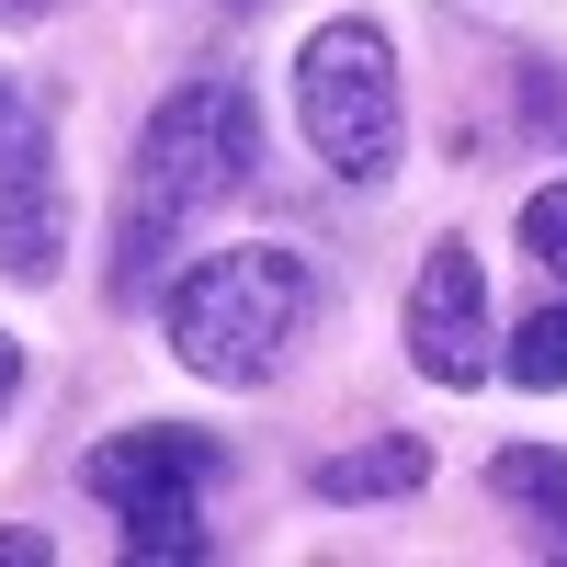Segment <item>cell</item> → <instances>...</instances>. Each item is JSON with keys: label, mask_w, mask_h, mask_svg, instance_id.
<instances>
[{"label": "cell", "mask_w": 567, "mask_h": 567, "mask_svg": "<svg viewBox=\"0 0 567 567\" xmlns=\"http://www.w3.org/2000/svg\"><path fill=\"white\" fill-rule=\"evenodd\" d=\"M250 171H261L250 80L194 69L182 91H159V114L136 125V159H125V205H114V296H148L171 272V250H182V227L239 205Z\"/></svg>", "instance_id": "6da1fadb"}, {"label": "cell", "mask_w": 567, "mask_h": 567, "mask_svg": "<svg viewBox=\"0 0 567 567\" xmlns=\"http://www.w3.org/2000/svg\"><path fill=\"white\" fill-rule=\"evenodd\" d=\"M318 307V272L307 250H284V239H239V250H205L194 272L171 284V363L182 374H205V386H261V374L296 352V329Z\"/></svg>", "instance_id": "7a4b0ae2"}, {"label": "cell", "mask_w": 567, "mask_h": 567, "mask_svg": "<svg viewBox=\"0 0 567 567\" xmlns=\"http://www.w3.org/2000/svg\"><path fill=\"white\" fill-rule=\"evenodd\" d=\"M296 125H307V148L341 171V182H386L398 148H409V103H398V45L386 23H318L296 45Z\"/></svg>", "instance_id": "3957f363"}, {"label": "cell", "mask_w": 567, "mask_h": 567, "mask_svg": "<svg viewBox=\"0 0 567 567\" xmlns=\"http://www.w3.org/2000/svg\"><path fill=\"white\" fill-rule=\"evenodd\" d=\"M91 499L125 523V556L159 567V556H205V523H194V488L216 477V432H171V420H136V432L91 443L80 454Z\"/></svg>", "instance_id": "277c9868"}, {"label": "cell", "mask_w": 567, "mask_h": 567, "mask_svg": "<svg viewBox=\"0 0 567 567\" xmlns=\"http://www.w3.org/2000/svg\"><path fill=\"white\" fill-rule=\"evenodd\" d=\"M398 341H409V363L432 374V386H454V398L488 374V272H477V250H465V239H432V250H420Z\"/></svg>", "instance_id": "5b68a950"}, {"label": "cell", "mask_w": 567, "mask_h": 567, "mask_svg": "<svg viewBox=\"0 0 567 567\" xmlns=\"http://www.w3.org/2000/svg\"><path fill=\"white\" fill-rule=\"evenodd\" d=\"M69 261V182H58V125L12 114L0 125V272L12 284H58Z\"/></svg>", "instance_id": "8992f818"}, {"label": "cell", "mask_w": 567, "mask_h": 567, "mask_svg": "<svg viewBox=\"0 0 567 567\" xmlns=\"http://www.w3.org/2000/svg\"><path fill=\"white\" fill-rule=\"evenodd\" d=\"M420 477H432V454H420L409 432H374V443H352V454L318 465V499H329V511H352V499H409Z\"/></svg>", "instance_id": "52a82bcc"}, {"label": "cell", "mask_w": 567, "mask_h": 567, "mask_svg": "<svg viewBox=\"0 0 567 567\" xmlns=\"http://www.w3.org/2000/svg\"><path fill=\"white\" fill-rule=\"evenodd\" d=\"M488 363H499L523 398H556V386H567V307H534L523 329H511V352H488Z\"/></svg>", "instance_id": "ba28073f"}, {"label": "cell", "mask_w": 567, "mask_h": 567, "mask_svg": "<svg viewBox=\"0 0 567 567\" xmlns=\"http://www.w3.org/2000/svg\"><path fill=\"white\" fill-rule=\"evenodd\" d=\"M488 488H499V499H534V511H567V454H556V443H511V454L488 465Z\"/></svg>", "instance_id": "9c48e42d"}, {"label": "cell", "mask_w": 567, "mask_h": 567, "mask_svg": "<svg viewBox=\"0 0 567 567\" xmlns=\"http://www.w3.org/2000/svg\"><path fill=\"white\" fill-rule=\"evenodd\" d=\"M523 250L545 284H567V182H545V194H523Z\"/></svg>", "instance_id": "30bf717a"}, {"label": "cell", "mask_w": 567, "mask_h": 567, "mask_svg": "<svg viewBox=\"0 0 567 567\" xmlns=\"http://www.w3.org/2000/svg\"><path fill=\"white\" fill-rule=\"evenodd\" d=\"M0 567H45V534H0Z\"/></svg>", "instance_id": "8fae6325"}, {"label": "cell", "mask_w": 567, "mask_h": 567, "mask_svg": "<svg viewBox=\"0 0 567 567\" xmlns=\"http://www.w3.org/2000/svg\"><path fill=\"white\" fill-rule=\"evenodd\" d=\"M12 386H23V341L0 329V409H12Z\"/></svg>", "instance_id": "7c38bea8"}, {"label": "cell", "mask_w": 567, "mask_h": 567, "mask_svg": "<svg viewBox=\"0 0 567 567\" xmlns=\"http://www.w3.org/2000/svg\"><path fill=\"white\" fill-rule=\"evenodd\" d=\"M45 12H69V0H0V23H45Z\"/></svg>", "instance_id": "4fadbf2b"}, {"label": "cell", "mask_w": 567, "mask_h": 567, "mask_svg": "<svg viewBox=\"0 0 567 567\" xmlns=\"http://www.w3.org/2000/svg\"><path fill=\"white\" fill-rule=\"evenodd\" d=\"M227 12H250V0H227Z\"/></svg>", "instance_id": "5bb4252c"}]
</instances>
